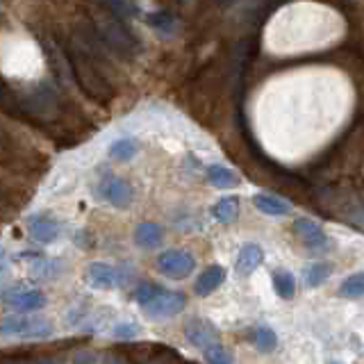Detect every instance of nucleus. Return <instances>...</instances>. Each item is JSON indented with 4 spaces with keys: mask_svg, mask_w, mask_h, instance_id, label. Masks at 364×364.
Returning a JSON list of instances; mask_svg holds the SVG:
<instances>
[{
    "mask_svg": "<svg viewBox=\"0 0 364 364\" xmlns=\"http://www.w3.org/2000/svg\"><path fill=\"white\" fill-rule=\"evenodd\" d=\"M98 46L100 42L94 35V28H91L89 32L83 35V42L80 39H68L64 44L62 55L71 68V75H73L75 85L83 89V94L89 100H94L98 107H109L116 98V89L96 59L100 57Z\"/></svg>",
    "mask_w": 364,
    "mask_h": 364,
    "instance_id": "f257e3e1",
    "label": "nucleus"
},
{
    "mask_svg": "<svg viewBox=\"0 0 364 364\" xmlns=\"http://www.w3.org/2000/svg\"><path fill=\"white\" fill-rule=\"evenodd\" d=\"M94 35L107 50H112L121 59H135L141 53V42L137 35L128 28L126 18L103 9L94 16Z\"/></svg>",
    "mask_w": 364,
    "mask_h": 364,
    "instance_id": "f03ea898",
    "label": "nucleus"
},
{
    "mask_svg": "<svg viewBox=\"0 0 364 364\" xmlns=\"http://www.w3.org/2000/svg\"><path fill=\"white\" fill-rule=\"evenodd\" d=\"M53 321L42 315H7L0 319V335L16 339H46L53 335Z\"/></svg>",
    "mask_w": 364,
    "mask_h": 364,
    "instance_id": "7ed1b4c3",
    "label": "nucleus"
},
{
    "mask_svg": "<svg viewBox=\"0 0 364 364\" xmlns=\"http://www.w3.org/2000/svg\"><path fill=\"white\" fill-rule=\"evenodd\" d=\"M185 308H187V296L182 294V291H164L162 289L153 301L146 303L144 312H146L148 319L162 321V319L176 317L178 312H182Z\"/></svg>",
    "mask_w": 364,
    "mask_h": 364,
    "instance_id": "20e7f679",
    "label": "nucleus"
},
{
    "mask_svg": "<svg viewBox=\"0 0 364 364\" xmlns=\"http://www.w3.org/2000/svg\"><path fill=\"white\" fill-rule=\"evenodd\" d=\"M157 269L164 273L169 278H176L182 280L194 273L196 269V257L191 255L189 250H178V248H171L164 250L162 255L157 257Z\"/></svg>",
    "mask_w": 364,
    "mask_h": 364,
    "instance_id": "39448f33",
    "label": "nucleus"
},
{
    "mask_svg": "<svg viewBox=\"0 0 364 364\" xmlns=\"http://www.w3.org/2000/svg\"><path fill=\"white\" fill-rule=\"evenodd\" d=\"M96 196L100 200H105V203H109V205L123 210V207H130V203H133L135 191L126 180H121L116 176H105L103 180H100L98 189H96Z\"/></svg>",
    "mask_w": 364,
    "mask_h": 364,
    "instance_id": "423d86ee",
    "label": "nucleus"
},
{
    "mask_svg": "<svg viewBox=\"0 0 364 364\" xmlns=\"http://www.w3.org/2000/svg\"><path fill=\"white\" fill-rule=\"evenodd\" d=\"M123 360L128 362H180L182 356L164 344H141V346H123Z\"/></svg>",
    "mask_w": 364,
    "mask_h": 364,
    "instance_id": "0eeeda50",
    "label": "nucleus"
},
{
    "mask_svg": "<svg viewBox=\"0 0 364 364\" xmlns=\"http://www.w3.org/2000/svg\"><path fill=\"white\" fill-rule=\"evenodd\" d=\"M185 337L191 346H196L200 351L210 348L212 344H219V332L205 319H189L185 323Z\"/></svg>",
    "mask_w": 364,
    "mask_h": 364,
    "instance_id": "6e6552de",
    "label": "nucleus"
},
{
    "mask_svg": "<svg viewBox=\"0 0 364 364\" xmlns=\"http://www.w3.org/2000/svg\"><path fill=\"white\" fill-rule=\"evenodd\" d=\"M85 280H87L89 287L107 291V289H114L119 285L121 276H119L116 267L105 265V262H94V265H89L85 271Z\"/></svg>",
    "mask_w": 364,
    "mask_h": 364,
    "instance_id": "1a4fd4ad",
    "label": "nucleus"
},
{
    "mask_svg": "<svg viewBox=\"0 0 364 364\" xmlns=\"http://www.w3.org/2000/svg\"><path fill=\"white\" fill-rule=\"evenodd\" d=\"M5 303L14 310H25V312H37L46 305V296L39 289H28V287H16L9 289L5 294Z\"/></svg>",
    "mask_w": 364,
    "mask_h": 364,
    "instance_id": "9d476101",
    "label": "nucleus"
},
{
    "mask_svg": "<svg viewBox=\"0 0 364 364\" xmlns=\"http://www.w3.org/2000/svg\"><path fill=\"white\" fill-rule=\"evenodd\" d=\"M294 232L301 237V241L312 250H323L328 246V235L319 224L310 219H296L294 221Z\"/></svg>",
    "mask_w": 364,
    "mask_h": 364,
    "instance_id": "9b49d317",
    "label": "nucleus"
},
{
    "mask_svg": "<svg viewBox=\"0 0 364 364\" xmlns=\"http://www.w3.org/2000/svg\"><path fill=\"white\" fill-rule=\"evenodd\" d=\"M28 228L32 239L42 241V244H53L59 237V224L53 217H46V214H35L28 221Z\"/></svg>",
    "mask_w": 364,
    "mask_h": 364,
    "instance_id": "f8f14e48",
    "label": "nucleus"
},
{
    "mask_svg": "<svg viewBox=\"0 0 364 364\" xmlns=\"http://www.w3.org/2000/svg\"><path fill=\"white\" fill-rule=\"evenodd\" d=\"M224 280H226V269H224V267H219V265L207 267V269L198 276L196 285H194V291H196L198 296H207V294H212L214 289H219L221 285H224Z\"/></svg>",
    "mask_w": 364,
    "mask_h": 364,
    "instance_id": "ddd939ff",
    "label": "nucleus"
},
{
    "mask_svg": "<svg viewBox=\"0 0 364 364\" xmlns=\"http://www.w3.org/2000/svg\"><path fill=\"white\" fill-rule=\"evenodd\" d=\"M262 262H265V250H262L257 244H244L239 248V255H237V271L241 276H248V273L255 271Z\"/></svg>",
    "mask_w": 364,
    "mask_h": 364,
    "instance_id": "4468645a",
    "label": "nucleus"
},
{
    "mask_svg": "<svg viewBox=\"0 0 364 364\" xmlns=\"http://www.w3.org/2000/svg\"><path fill=\"white\" fill-rule=\"evenodd\" d=\"M162 235H164V230L159 228V224H155V221H144V224H139L135 230V241L137 246L153 250L162 244Z\"/></svg>",
    "mask_w": 364,
    "mask_h": 364,
    "instance_id": "2eb2a0df",
    "label": "nucleus"
},
{
    "mask_svg": "<svg viewBox=\"0 0 364 364\" xmlns=\"http://www.w3.org/2000/svg\"><path fill=\"white\" fill-rule=\"evenodd\" d=\"M253 205H255L262 214H269V217H287L291 212L287 200L271 196V194H255L253 196Z\"/></svg>",
    "mask_w": 364,
    "mask_h": 364,
    "instance_id": "dca6fc26",
    "label": "nucleus"
},
{
    "mask_svg": "<svg viewBox=\"0 0 364 364\" xmlns=\"http://www.w3.org/2000/svg\"><path fill=\"white\" fill-rule=\"evenodd\" d=\"M137 153H139V141L133 137H121L109 146V157L116 162H130L137 157Z\"/></svg>",
    "mask_w": 364,
    "mask_h": 364,
    "instance_id": "f3484780",
    "label": "nucleus"
},
{
    "mask_svg": "<svg viewBox=\"0 0 364 364\" xmlns=\"http://www.w3.org/2000/svg\"><path fill=\"white\" fill-rule=\"evenodd\" d=\"M207 180L210 185H214L219 189H230V187H237L239 185V176L235 174V171H230L226 166H207Z\"/></svg>",
    "mask_w": 364,
    "mask_h": 364,
    "instance_id": "a211bd4d",
    "label": "nucleus"
},
{
    "mask_svg": "<svg viewBox=\"0 0 364 364\" xmlns=\"http://www.w3.org/2000/svg\"><path fill=\"white\" fill-rule=\"evenodd\" d=\"M273 287H276L278 296L280 298H294L296 294V280H294V273H289L285 269H278L273 271Z\"/></svg>",
    "mask_w": 364,
    "mask_h": 364,
    "instance_id": "6ab92c4d",
    "label": "nucleus"
},
{
    "mask_svg": "<svg viewBox=\"0 0 364 364\" xmlns=\"http://www.w3.org/2000/svg\"><path fill=\"white\" fill-rule=\"evenodd\" d=\"M212 214H214V219L221 221V224H232L239 214V200L232 196L221 198L219 203L212 207Z\"/></svg>",
    "mask_w": 364,
    "mask_h": 364,
    "instance_id": "aec40b11",
    "label": "nucleus"
},
{
    "mask_svg": "<svg viewBox=\"0 0 364 364\" xmlns=\"http://www.w3.org/2000/svg\"><path fill=\"white\" fill-rule=\"evenodd\" d=\"M146 23H148L150 28L159 30L162 35H171V32H176V28H178L176 16L171 14L169 9H162V12H153V14H146Z\"/></svg>",
    "mask_w": 364,
    "mask_h": 364,
    "instance_id": "412c9836",
    "label": "nucleus"
},
{
    "mask_svg": "<svg viewBox=\"0 0 364 364\" xmlns=\"http://www.w3.org/2000/svg\"><path fill=\"white\" fill-rule=\"evenodd\" d=\"M303 276H305L308 287H321L330 276V267L326 265V262H312V265L303 269Z\"/></svg>",
    "mask_w": 364,
    "mask_h": 364,
    "instance_id": "4be33fe9",
    "label": "nucleus"
},
{
    "mask_svg": "<svg viewBox=\"0 0 364 364\" xmlns=\"http://www.w3.org/2000/svg\"><path fill=\"white\" fill-rule=\"evenodd\" d=\"M96 3L103 9H107V12H112V14H116L121 18H126V21L137 14V7H135L133 0H96Z\"/></svg>",
    "mask_w": 364,
    "mask_h": 364,
    "instance_id": "5701e85b",
    "label": "nucleus"
},
{
    "mask_svg": "<svg viewBox=\"0 0 364 364\" xmlns=\"http://www.w3.org/2000/svg\"><path fill=\"white\" fill-rule=\"evenodd\" d=\"M250 339L253 344L260 348V351H273L278 346V337H276V332H273L271 328L267 326H257V328H253L250 332Z\"/></svg>",
    "mask_w": 364,
    "mask_h": 364,
    "instance_id": "b1692460",
    "label": "nucleus"
},
{
    "mask_svg": "<svg viewBox=\"0 0 364 364\" xmlns=\"http://www.w3.org/2000/svg\"><path fill=\"white\" fill-rule=\"evenodd\" d=\"M339 296L344 298H362L364 296V273H356L341 282Z\"/></svg>",
    "mask_w": 364,
    "mask_h": 364,
    "instance_id": "393cba45",
    "label": "nucleus"
},
{
    "mask_svg": "<svg viewBox=\"0 0 364 364\" xmlns=\"http://www.w3.org/2000/svg\"><path fill=\"white\" fill-rule=\"evenodd\" d=\"M159 291H162V287L155 285V282H144L141 287H137V291H135V301L139 303L141 308H144L146 303H150V301H153V298L159 294Z\"/></svg>",
    "mask_w": 364,
    "mask_h": 364,
    "instance_id": "a878e982",
    "label": "nucleus"
},
{
    "mask_svg": "<svg viewBox=\"0 0 364 364\" xmlns=\"http://www.w3.org/2000/svg\"><path fill=\"white\" fill-rule=\"evenodd\" d=\"M203 353H205V360L212 362V364H228V362H232V356L224 346H221V344H212V346L205 348Z\"/></svg>",
    "mask_w": 364,
    "mask_h": 364,
    "instance_id": "bb28decb",
    "label": "nucleus"
},
{
    "mask_svg": "<svg viewBox=\"0 0 364 364\" xmlns=\"http://www.w3.org/2000/svg\"><path fill=\"white\" fill-rule=\"evenodd\" d=\"M112 335L116 339H133L139 335V326L133 321H123V323H116L114 330H112Z\"/></svg>",
    "mask_w": 364,
    "mask_h": 364,
    "instance_id": "cd10ccee",
    "label": "nucleus"
},
{
    "mask_svg": "<svg viewBox=\"0 0 364 364\" xmlns=\"http://www.w3.org/2000/svg\"><path fill=\"white\" fill-rule=\"evenodd\" d=\"M5 282H7V265H5V260L0 257V294H3V289H5Z\"/></svg>",
    "mask_w": 364,
    "mask_h": 364,
    "instance_id": "c85d7f7f",
    "label": "nucleus"
},
{
    "mask_svg": "<svg viewBox=\"0 0 364 364\" xmlns=\"http://www.w3.org/2000/svg\"><path fill=\"white\" fill-rule=\"evenodd\" d=\"M217 3H219V5H230L232 0H217Z\"/></svg>",
    "mask_w": 364,
    "mask_h": 364,
    "instance_id": "c756f323",
    "label": "nucleus"
}]
</instances>
